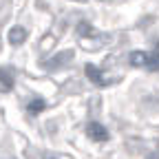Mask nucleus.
Instances as JSON below:
<instances>
[{"instance_id": "5", "label": "nucleus", "mask_w": 159, "mask_h": 159, "mask_svg": "<svg viewBox=\"0 0 159 159\" xmlns=\"http://www.w3.org/2000/svg\"><path fill=\"white\" fill-rule=\"evenodd\" d=\"M146 62H148V53H144V51L130 53V64L133 66H146Z\"/></svg>"}, {"instance_id": "4", "label": "nucleus", "mask_w": 159, "mask_h": 159, "mask_svg": "<svg viewBox=\"0 0 159 159\" xmlns=\"http://www.w3.org/2000/svg\"><path fill=\"white\" fill-rule=\"evenodd\" d=\"M0 89H2V91H11L13 89V75H11V71L0 69Z\"/></svg>"}, {"instance_id": "1", "label": "nucleus", "mask_w": 159, "mask_h": 159, "mask_svg": "<svg viewBox=\"0 0 159 159\" xmlns=\"http://www.w3.org/2000/svg\"><path fill=\"white\" fill-rule=\"evenodd\" d=\"M86 133H89V137L93 139V142H106V139H108L106 128L102 124H97V122H91L89 128H86Z\"/></svg>"}, {"instance_id": "2", "label": "nucleus", "mask_w": 159, "mask_h": 159, "mask_svg": "<svg viewBox=\"0 0 159 159\" xmlns=\"http://www.w3.org/2000/svg\"><path fill=\"white\" fill-rule=\"evenodd\" d=\"M86 75H89V80H91V82H95L97 86H104V84H106V80L102 77L99 69H97V66H93V64H86Z\"/></svg>"}, {"instance_id": "6", "label": "nucleus", "mask_w": 159, "mask_h": 159, "mask_svg": "<svg viewBox=\"0 0 159 159\" xmlns=\"http://www.w3.org/2000/svg\"><path fill=\"white\" fill-rule=\"evenodd\" d=\"M146 69H150V71H159V47H157L152 53H148V62H146Z\"/></svg>"}, {"instance_id": "3", "label": "nucleus", "mask_w": 159, "mask_h": 159, "mask_svg": "<svg viewBox=\"0 0 159 159\" xmlns=\"http://www.w3.org/2000/svg\"><path fill=\"white\" fill-rule=\"evenodd\" d=\"M25 38H27V31H25L22 27H13V29L9 31V42L16 44V47H18V44H22V42H25Z\"/></svg>"}, {"instance_id": "7", "label": "nucleus", "mask_w": 159, "mask_h": 159, "mask_svg": "<svg viewBox=\"0 0 159 159\" xmlns=\"http://www.w3.org/2000/svg\"><path fill=\"white\" fill-rule=\"evenodd\" d=\"M29 113L31 115H38L40 111H44V102H42V99H33V102H29Z\"/></svg>"}]
</instances>
